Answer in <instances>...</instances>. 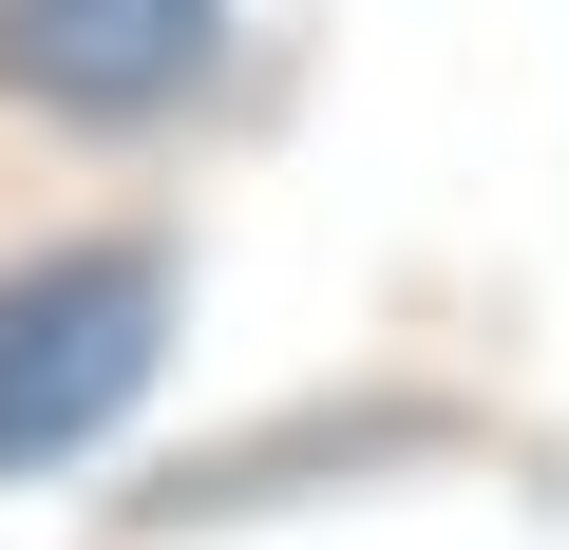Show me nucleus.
I'll return each instance as SVG.
<instances>
[{"instance_id": "nucleus-2", "label": "nucleus", "mask_w": 569, "mask_h": 550, "mask_svg": "<svg viewBox=\"0 0 569 550\" xmlns=\"http://www.w3.org/2000/svg\"><path fill=\"white\" fill-rule=\"evenodd\" d=\"M228 39V0H0V77L58 114H171Z\"/></svg>"}, {"instance_id": "nucleus-1", "label": "nucleus", "mask_w": 569, "mask_h": 550, "mask_svg": "<svg viewBox=\"0 0 569 550\" xmlns=\"http://www.w3.org/2000/svg\"><path fill=\"white\" fill-rule=\"evenodd\" d=\"M152 342H171V266L152 247H58L0 286V474L77 456L96 418L152 399Z\"/></svg>"}]
</instances>
